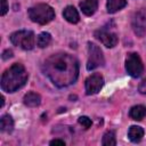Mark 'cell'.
<instances>
[{"label":"cell","instance_id":"6da1fadb","mask_svg":"<svg viewBox=\"0 0 146 146\" xmlns=\"http://www.w3.org/2000/svg\"><path fill=\"white\" fill-rule=\"evenodd\" d=\"M43 72L56 87L64 88L76 81L79 76V62L70 54H54L46 59Z\"/></svg>","mask_w":146,"mask_h":146},{"label":"cell","instance_id":"7a4b0ae2","mask_svg":"<svg viewBox=\"0 0 146 146\" xmlns=\"http://www.w3.org/2000/svg\"><path fill=\"white\" fill-rule=\"evenodd\" d=\"M27 76L25 67L19 63H15L3 72L1 76V89L6 92H15L26 83Z\"/></svg>","mask_w":146,"mask_h":146},{"label":"cell","instance_id":"3957f363","mask_svg":"<svg viewBox=\"0 0 146 146\" xmlns=\"http://www.w3.org/2000/svg\"><path fill=\"white\" fill-rule=\"evenodd\" d=\"M29 17L32 22L44 25L51 22L55 18V11L52 7H50L47 3H38L27 10Z\"/></svg>","mask_w":146,"mask_h":146},{"label":"cell","instance_id":"277c9868","mask_svg":"<svg viewBox=\"0 0 146 146\" xmlns=\"http://www.w3.org/2000/svg\"><path fill=\"white\" fill-rule=\"evenodd\" d=\"M9 39L14 46L19 47L24 50H31V49H33V47L35 44L34 33L32 31H29V30L16 31V32L10 34Z\"/></svg>","mask_w":146,"mask_h":146},{"label":"cell","instance_id":"5b68a950","mask_svg":"<svg viewBox=\"0 0 146 146\" xmlns=\"http://www.w3.org/2000/svg\"><path fill=\"white\" fill-rule=\"evenodd\" d=\"M88 62H87V70L91 71L95 70L99 66H103L105 63V58L103 55L102 49L92 43V42H88Z\"/></svg>","mask_w":146,"mask_h":146},{"label":"cell","instance_id":"8992f818","mask_svg":"<svg viewBox=\"0 0 146 146\" xmlns=\"http://www.w3.org/2000/svg\"><path fill=\"white\" fill-rule=\"evenodd\" d=\"M125 71L132 78H138L144 72L143 62L137 52H130L125 59Z\"/></svg>","mask_w":146,"mask_h":146},{"label":"cell","instance_id":"52a82bcc","mask_svg":"<svg viewBox=\"0 0 146 146\" xmlns=\"http://www.w3.org/2000/svg\"><path fill=\"white\" fill-rule=\"evenodd\" d=\"M95 36L107 48L115 47L117 44V41H119L116 33L110 31L107 27H103V29L95 31Z\"/></svg>","mask_w":146,"mask_h":146},{"label":"cell","instance_id":"ba28073f","mask_svg":"<svg viewBox=\"0 0 146 146\" xmlns=\"http://www.w3.org/2000/svg\"><path fill=\"white\" fill-rule=\"evenodd\" d=\"M132 30L135 34L139 38H143L146 33V13L144 10H138L132 17Z\"/></svg>","mask_w":146,"mask_h":146},{"label":"cell","instance_id":"9c48e42d","mask_svg":"<svg viewBox=\"0 0 146 146\" xmlns=\"http://www.w3.org/2000/svg\"><path fill=\"white\" fill-rule=\"evenodd\" d=\"M86 94L87 95H95L100 91V89L104 86V78L99 73H95L87 78L86 82Z\"/></svg>","mask_w":146,"mask_h":146},{"label":"cell","instance_id":"30bf717a","mask_svg":"<svg viewBox=\"0 0 146 146\" xmlns=\"http://www.w3.org/2000/svg\"><path fill=\"white\" fill-rule=\"evenodd\" d=\"M79 6L86 16H91L96 13L98 8V1L97 0H82Z\"/></svg>","mask_w":146,"mask_h":146},{"label":"cell","instance_id":"8fae6325","mask_svg":"<svg viewBox=\"0 0 146 146\" xmlns=\"http://www.w3.org/2000/svg\"><path fill=\"white\" fill-rule=\"evenodd\" d=\"M63 16L68 23H72V24H76L80 21V15L73 6L65 7V9L63 10Z\"/></svg>","mask_w":146,"mask_h":146},{"label":"cell","instance_id":"7c38bea8","mask_svg":"<svg viewBox=\"0 0 146 146\" xmlns=\"http://www.w3.org/2000/svg\"><path fill=\"white\" fill-rule=\"evenodd\" d=\"M23 102H24V104H25L26 106H29V107H36V106H39L40 103H41V97H40V95L36 94V92L30 91V92H27V94L24 96Z\"/></svg>","mask_w":146,"mask_h":146},{"label":"cell","instance_id":"4fadbf2b","mask_svg":"<svg viewBox=\"0 0 146 146\" xmlns=\"http://www.w3.org/2000/svg\"><path fill=\"white\" fill-rule=\"evenodd\" d=\"M128 137L132 143H138L144 137V129L139 125H131L128 130Z\"/></svg>","mask_w":146,"mask_h":146},{"label":"cell","instance_id":"5bb4252c","mask_svg":"<svg viewBox=\"0 0 146 146\" xmlns=\"http://www.w3.org/2000/svg\"><path fill=\"white\" fill-rule=\"evenodd\" d=\"M129 115L135 121H140L146 116V107L143 105H136L130 108Z\"/></svg>","mask_w":146,"mask_h":146},{"label":"cell","instance_id":"9a60e30c","mask_svg":"<svg viewBox=\"0 0 146 146\" xmlns=\"http://www.w3.org/2000/svg\"><path fill=\"white\" fill-rule=\"evenodd\" d=\"M125 6H127V0H107V3H106L107 13L110 14H114L117 10H121L122 8H124Z\"/></svg>","mask_w":146,"mask_h":146},{"label":"cell","instance_id":"2e32d148","mask_svg":"<svg viewBox=\"0 0 146 146\" xmlns=\"http://www.w3.org/2000/svg\"><path fill=\"white\" fill-rule=\"evenodd\" d=\"M0 129L3 132H11L14 129V120L9 114H5L0 119Z\"/></svg>","mask_w":146,"mask_h":146},{"label":"cell","instance_id":"e0dca14e","mask_svg":"<svg viewBox=\"0 0 146 146\" xmlns=\"http://www.w3.org/2000/svg\"><path fill=\"white\" fill-rule=\"evenodd\" d=\"M102 145L104 146H115L116 145V139H115V132L113 130L106 131L103 136L102 139Z\"/></svg>","mask_w":146,"mask_h":146},{"label":"cell","instance_id":"ac0fdd59","mask_svg":"<svg viewBox=\"0 0 146 146\" xmlns=\"http://www.w3.org/2000/svg\"><path fill=\"white\" fill-rule=\"evenodd\" d=\"M51 41V35L50 33L48 32H42L38 35V39H36V44L40 47V48H46L47 46H49Z\"/></svg>","mask_w":146,"mask_h":146},{"label":"cell","instance_id":"d6986e66","mask_svg":"<svg viewBox=\"0 0 146 146\" xmlns=\"http://www.w3.org/2000/svg\"><path fill=\"white\" fill-rule=\"evenodd\" d=\"M78 122H79V123H80L84 129L90 128V127H91V124H92L91 120H90L88 116H80V117L78 119Z\"/></svg>","mask_w":146,"mask_h":146},{"label":"cell","instance_id":"ffe728a7","mask_svg":"<svg viewBox=\"0 0 146 146\" xmlns=\"http://www.w3.org/2000/svg\"><path fill=\"white\" fill-rule=\"evenodd\" d=\"M0 2H1V11H0V14H1V16H3L8 11V3H7V0H0Z\"/></svg>","mask_w":146,"mask_h":146},{"label":"cell","instance_id":"44dd1931","mask_svg":"<svg viewBox=\"0 0 146 146\" xmlns=\"http://www.w3.org/2000/svg\"><path fill=\"white\" fill-rule=\"evenodd\" d=\"M138 90H139V92H141V94H146V78L139 83Z\"/></svg>","mask_w":146,"mask_h":146},{"label":"cell","instance_id":"7402d4cb","mask_svg":"<svg viewBox=\"0 0 146 146\" xmlns=\"http://www.w3.org/2000/svg\"><path fill=\"white\" fill-rule=\"evenodd\" d=\"M1 57H2V59H5V60L8 59V58H11V57H13V51H11L10 49H6V50L2 52V56H1Z\"/></svg>","mask_w":146,"mask_h":146},{"label":"cell","instance_id":"603a6c76","mask_svg":"<svg viewBox=\"0 0 146 146\" xmlns=\"http://www.w3.org/2000/svg\"><path fill=\"white\" fill-rule=\"evenodd\" d=\"M50 145L51 146H54V145L55 146H65V141L62 139H54L50 141Z\"/></svg>","mask_w":146,"mask_h":146},{"label":"cell","instance_id":"cb8c5ba5","mask_svg":"<svg viewBox=\"0 0 146 146\" xmlns=\"http://www.w3.org/2000/svg\"><path fill=\"white\" fill-rule=\"evenodd\" d=\"M3 104H5V97L2 96L1 97V106H3Z\"/></svg>","mask_w":146,"mask_h":146}]
</instances>
